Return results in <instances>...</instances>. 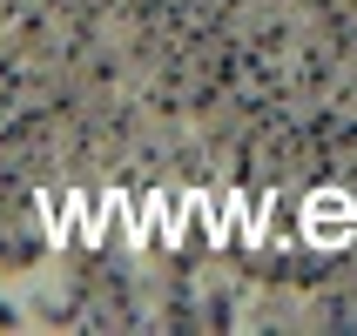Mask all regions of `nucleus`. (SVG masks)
Listing matches in <instances>:
<instances>
[{"label": "nucleus", "instance_id": "obj_1", "mask_svg": "<svg viewBox=\"0 0 357 336\" xmlns=\"http://www.w3.org/2000/svg\"><path fill=\"white\" fill-rule=\"evenodd\" d=\"M351 229H357L351 195H337V189L310 195V209H303V236H310V242H351Z\"/></svg>", "mask_w": 357, "mask_h": 336}]
</instances>
